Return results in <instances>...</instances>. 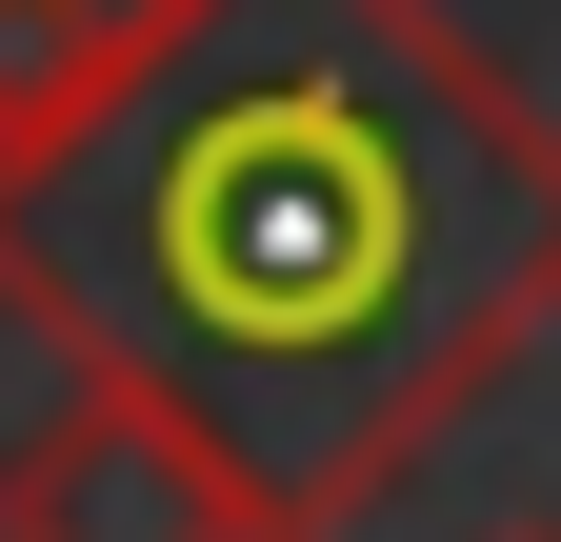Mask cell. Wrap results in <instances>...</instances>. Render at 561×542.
I'll return each instance as SVG.
<instances>
[{"label": "cell", "instance_id": "6da1fadb", "mask_svg": "<svg viewBox=\"0 0 561 542\" xmlns=\"http://www.w3.org/2000/svg\"><path fill=\"white\" fill-rule=\"evenodd\" d=\"M0 282L221 422L280 542H341L561 321V142L421 0H161L0 161Z\"/></svg>", "mask_w": 561, "mask_h": 542}, {"label": "cell", "instance_id": "7a4b0ae2", "mask_svg": "<svg viewBox=\"0 0 561 542\" xmlns=\"http://www.w3.org/2000/svg\"><path fill=\"white\" fill-rule=\"evenodd\" d=\"M0 542H280V503L241 483L221 422H181L161 382L81 362V402L0 462Z\"/></svg>", "mask_w": 561, "mask_h": 542}, {"label": "cell", "instance_id": "3957f363", "mask_svg": "<svg viewBox=\"0 0 561 542\" xmlns=\"http://www.w3.org/2000/svg\"><path fill=\"white\" fill-rule=\"evenodd\" d=\"M161 21V0H0V161L21 142H60L101 81H121V41Z\"/></svg>", "mask_w": 561, "mask_h": 542}]
</instances>
